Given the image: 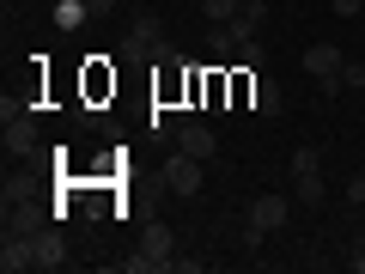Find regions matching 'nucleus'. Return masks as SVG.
Instances as JSON below:
<instances>
[{"mask_svg":"<svg viewBox=\"0 0 365 274\" xmlns=\"http://www.w3.org/2000/svg\"><path fill=\"white\" fill-rule=\"evenodd\" d=\"M37 110H25L13 98V91H6V104H0V146H6V158H31L37 153Z\"/></svg>","mask_w":365,"mask_h":274,"instance_id":"obj_1","label":"nucleus"},{"mask_svg":"<svg viewBox=\"0 0 365 274\" xmlns=\"http://www.w3.org/2000/svg\"><path fill=\"white\" fill-rule=\"evenodd\" d=\"M165 55V19L158 13H134L128 31L116 43V61H158Z\"/></svg>","mask_w":365,"mask_h":274,"instance_id":"obj_2","label":"nucleus"},{"mask_svg":"<svg viewBox=\"0 0 365 274\" xmlns=\"http://www.w3.org/2000/svg\"><path fill=\"white\" fill-rule=\"evenodd\" d=\"M287 220H292V201H287V196H256V201H250L244 232H250V244H262V238L287 232Z\"/></svg>","mask_w":365,"mask_h":274,"instance_id":"obj_3","label":"nucleus"},{"mask_svg":"<svg viewBox=\"0 0 365 274\" xmlns=\"http://www.w3.org/2000/svg\"><path fill=\"white\" fill-rule=\"evenodd\" d=\"M292 196H299V208H317L323 201V153L317 146H299L292 153Z\"/></svg>","mask_w":365,"mask_h":274,"instance_id":"obj_4","label":"nucleus"},{"mask_svg":"<svg viewBox=\"0 0 365 274\" xmlns=\"http://www.w3.org/2000/svg\"><path fill=\"white\" fill-rule=\"evenodd\" d=\"M158 177H165V189H170V196H195V189H201V177H207V158H195V153H182V146H177V153H170L165 165H158Z\"/></svg>","mask_w":365,"mask_h":274,"instance_id":"obj_5","label":"nucleus"},{"mask_svg":"<svg viewBox=\"0 0 365 274\" xmlns=\"http://www.w3.org/2000/svg\"><path fill=\"white\" fill-rule=\"evenodd\" d=\"M170 141L182 146V153H195V158H213L220 153V141H213V128L201 116H189V122H177V134H170Z\"/></svg>","mask_w":365,"mask_h":274,"instance_id":"obj_6","label":"nucleus"},{"mask_svg":"<svg viewBox=\"0 0 365 274\" xmlns=\"http://www.w3.org/2000/svg\"><path fill=\"white\" fill-rule=\"evenodd\" d=\"M201 110H207V116L232 110V67H220V61L207 67V86H201Z\"/></svg>","mask_w":365,"mask_h":274,"instance_id":"obj_7","label":"nucleus"},{"mask_svg":"<svg viewBox=\"0 0 365 274\" xmlns=\"http://www.w3.org/2000/svg\"><path fill=\"white\" fill-rule=\"evenodd\" d=\"M0 268H6V274H25V268H37V238H19V232H6V244H0Z\"/></svg>","mask_w":365,"mask_h":274,"instance_id":"obj_8","label":"nucleus"},{"mask_svg":"<svg viewBox=\"0 0 365 274\" xmlns=\"http://www.w3.org/2000/svg\"><path fill=\"white\" fill-rule=\"evenodd\" d=\"M341 67H347V55H341L335 43H311V49H304V73L311 79H335Z\"/></svg>","mask_w":365,"mask_h":274,"instance_id":"obj_9","label":"nucleus"},{"mask_svg":"<svg viewBox=\"0 0 365 274\" xmlns=\"http://www.w3.org/2000/svg\"><path fill=\"white\" fill-rule=\"evenodd\" d=\"M67 262H73L67 238L55 232V225H43V232H37V268H67Z\"/></svg>","mask_w":365,"mask_h":274,"instance_id":"obj_10","label":"nucleus"},{"mask_svg":"<svg viewBox=\"0 0 365 274\" xmlns=\"http://www.w3.org/2000/svg\"><path fill=\"white\" fill-rule=\"evenodd\" d=\"M110 91H116V67H110L104 55H91L86 61V98L98 104V98H110Z\"/></svg>","mask_w":365,"mask_h":274,"instance_id":"obj_11","label":"nucleus"},{"mask_svg":"<svg viewBox=\"0 0 365 274\" xmlns=\"http://www.w3.org/2000/svg\"><path fill=\"white\" fill-rule=\"evenodd\" d=\"M280 104H287V91H280V79L256 73V98H250V110H256V116H280Z\"/></svg>","mask_w":365,"mask_h":274,"instance_id":"obj_12","label":"nucleus"},{"mask_svg":"<svg viewBox=\"0 0 365 274\" xmlns=\"http://www.w3.org/2000/svg\"><path fill=\"white\" fill-rule=\"evenodd\" d=\"M237 49H244V43L232 37V25H207V55H213L220 67H232V61H237Z\"/></svg>","mask_w":365,"mask_h":274,"instance_id":"obj_13","label":"nucleus"},{"mask_svg":"<svg viewBox=\"0 0 365 274\" xmlns=\"http://www.w3.org/2000/svg\"><path fill=\"white\" fill-rule=\"evenodd\" d=\"M140 250H153V256L170 268V262H177V238H170V225H146V232H140Z\"/></svg>","mask_w":365,"mask_h":274,"instance_id":"obj_14","label":"nucleus"},{"mask_svg":"<svg viewBox=\"0 0 365 274\" xmlns=\"http://www.w3.org/2000/svg\"><path fill=\"white\" fill-rule=\"evenodd\" d=\"M256 98V67H232V110H250Z\"/></svg>","mask_w":365,"mask_h":274,"instance_id":"obj_15","label":"nucleus"},{"mask_svg":"<svg viewBox=\"0 0 365 274\" xmlns=\"http://www.w3.org/2000/svg\"><path fill=\"white\" fill-rule=\"evenodd\" d=\"M86 19H91L86 0H55V25H61V31H79Z\"/></svg>","mask_w":365,"mask_h":274,"instance_id":"obj_16","label":"nucleus"},{"mask_svg":"<svg viewBox=\"0 0 365 274\" xmlns=\"http://www.w3.org/2000/svg\"><path fill=\"white\" fill-rule=\"evenodd\" d=\"M122 274H165V262L153 250H134V256H122Z\"/></svg>","mask_w":365,"mask_h":274,"instance_id":"obj_17","label":"nucleus"},{"mask_svg":"<svg viewBox=\"0 0 365 274\" xmlns=\"http://www.w3.org/2000/svg\"><path fill=\"white\" fill-rule=\"evenodd\" d=\"M201 13H207V25H225V19L244 13V0H201Z\"/></svg>","mask_w":365,"mask_h":274,"instance_id":"obj_18","label":"nucleus"},{"mask_svg":"<svg viewBox=\"0 0 365 274\" xmlns=\"http://www.w3.org/2000/svg\"><path fill=\"white\" fill-rule=\"evenodd\" d=\"M341 86H347V91H365V61H347V67H341Z\"/></svg>","mask_w":365,"mask_h":274,"instance_id":"obj_19","label":"nucleus"},{"mask_svg":"<svg viewBox=\"0 0 365 274\" xmlns=\"http://www.w3.org/2000/svg\"><path fill=\"white\" fill-rule=\"evenodd\" d=\"M232 67H262V37L256 43H244V49H237V61Z\"/></svg>","mask_w":365,"mask_h":274,"instance_id":"obj_20","label":"nucleus"},{"mask_svg":"<svg viewBox=\"0 0 365 274\" xmlns=\"http://www.w3.org/2000/svg\"><path fill=\"white\" fill-rule=\"evenodd\" d=\"M329 13H341V19H359V13H365V0H329Z\"/></svg>","mask_w":365,"mask_h":274,"instance_id":"obj_21","label":"nucleus"},{"mask_svg":"<svg viewBox=\"0 0 365 274\" xmlns=\"http://www.w3.org/2000/svg\"><path fill=\"white\" fill-rule=\"evenodd\" d=\"M347 201H353V208L365 201V171H353V177H347Z\"/></svg>","mask_w":365,"mask_h":274,"instance_id":"obj_22","label":"nucleus"},{"mask_svg":"<svg viewBox=\"0 0 365 274\" xmlns=\"http://www.w3.org/2000/svg\"><path fill=\"white\" fill-rule=\"evenodd\" d=\"M86 6H91V19H98V13H116V0H86Z\"/></svg>","mask_w":365,"mask_h":274,"instance_id":"obj_23","label":"nucleus"},{"mask_svg":"<svg viewBox=\"0 0 365 274\" xmlns=\"http://www.w3.org/2000/svg\"><path fill=\"white\" fill-rule=\"evenodd\" d=\"M353 268H359V274H365V232H359V256H353Z\"/></svg>","mask_w":365,"mask_h":274,"instance_id":"obj_24","label":"nucleus"},{"mask_svg":"<svg viewBox=\"0 0 365 274\" xmlns=\"http://www.w3.org/2000/svg\"><path fill=\"white\" fill-rule=\"evenodd\" d=\"M359 37H365V13H359Z\"/></svg>","mask_w":365,"mask_h":274,"instance_id":"obj_25","label":"nucleus"}]
</instances>
